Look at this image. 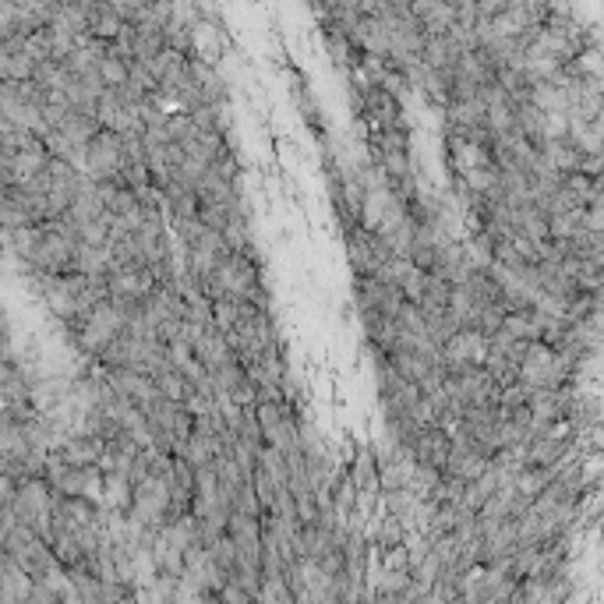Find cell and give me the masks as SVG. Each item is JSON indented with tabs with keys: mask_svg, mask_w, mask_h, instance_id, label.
Instances as JSON below:
<instances>
[{
	"mask_svg": "<svg viewBox=\"0 0 604 604\" xmlns=\"http://www.w3.org/2000/svg\"><path fill=\"white\" fill-rule=\"evenodd\" d=\"M124 163V135L114 127H99L88 142H85V170L92 181H107L121 170Z\"/></svg>",
	"mask_w": 604,
	"mask_h": 604,
	"instance_id": "cell-1",
	"label": "cell"
},
{
	"mask_svg": "<svg viewBox=\"0 0 604 604\" xmlns=\"http://www.w3.org/2000/svg\"><path fill=\"white\" fill-rule=\"evenodd\" d=\"M50 502H53V488L46 484V478H25V481L14 484V495H11V509L22 524H36L42 516H50Z\"/></svg>",
	"mask_w": 604,
	"mask_h": 604,
	"instance_id": "cell-2",
	"label": "cell"
},
{
	"mask_svg": "<svg viewBox=\"0 0 604 604\" xmlns=\"http://www.w3.org/2000/svg\"><path fill=\"white\" fill-rule=\"evenodd\" d=\"M103 378H107V386H110L117 396L131 400L138 410L149 406L153 396H156L153 378H149L145 371H138V367H110V371H103Z\"/></svg>",
	"mask_w": 604,
	"mask_h": 604,
	"instance_id": "cell-3",
	"label": "cell"
},
{
	"mask_svg": "<svg viewBox=\"0 0 604 604\" xmlns=\"http://www.w3.org/2000/svg\"><path fill=\"white\" fill-rule=\"evenodd\" d=\"M445 456H449V432H445L442 424H421L417 439L410 445V460L442 470Z\"/></svg>",
	"mask_w": 604,
	"mask_h": 604,
	"instance_id": "cell-4",
	"label": "cell"
},
{
	"mask_svg": "<svg viewBox=\"0 0 604 604\" xmlns=\"http://www.w3.org/2000/svg\"><path fill=\"white\" fill-rule=\"evenodd\" d=\"M244 375H247V367H244L237 358H227L223 364L209 367V378H212V389H216V396H230V393L237 389V382H241Z\"/></svg>",
	"mask_w": 604,
	"mask_h": 604,
	"instance_id": "cell-5",
	"label": "cell"
},
{
	"mask_svg": "<svg viewBox=\"0 0 604 604\" xmlns=\"http://www.w3.org/2000/svg\"><path fill=\"white\" fill-rule=\"evenodd\" d=\"M46 160H50V153H46L42 138H36V142H33V145H25V149H18V153H14V181L33 177V173L46 170Z\"/></svg>",
	"mask_w": 604,
	"mask_h": 604,
	"instance_id": "cell-6",
	"label": "cell"
},
{
	"mask_svg": "<svg viewBox=\"0 0 604 604\" xmlns=\"http://www.w3.org/2000/svg\"><path fill=\"white\" fill-rule=\"evenodd\" d=\"M153 386H156V393L166 396V400L181 403L188 396V382L181 378V371L173 367V364H163L160 371H153Z\"/></svg>",
	"mask_w": 604,
	"mask_h": 604,
	"instance_id": "cell-7",
	"label": "cell"
},
{
	"mask_svg": "<svg viewBox=\"0 0 604 604\" xmlns=\"http://www.w3.org/2000/svg\"><path fill=\"white\" fill-rule=\"evenodd\" d=\"M191 135H195L191 114H177V117H166V142H188Z\"/></svg>",
	"mask_w": 604,
	"mask_h": 604,
	"instance_id": "cell-8",
	"label": "cell"
},
{
	"mask_svg": "<svg viewBox=\"0 0 604 604\" xmlns=\"http://www.w3.org/2000/svg\"><path fill=\"white\" fill-rule=\"evenodd\" d=\"M103 79L110 81V85H124V68L110 60V64H107V71H103Z\"/></svg>",
	"mask_w": 604,
	"mask_h": 604,
	"instance_id": "cell-9",
	"label": "cell"
}]
</instances>
